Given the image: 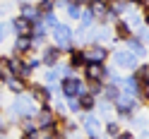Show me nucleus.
<instances>
[{"instance_id": "nucleus-1", "label": "nucleus", "mask_w": 149, "mask_h": 139, "mask_svg": "<svg viewBox=\"0 0 149 139\" xmlns=\"http://www.w3.org/2000/svg\"><path fill=\"white\" fill-rule=\"evenodd\" d=\"M12 113L17 118H31L36 115V103L31 96H17L15 103H12Z\"/></svg>"}, {"instance_id": "nucleus-2", "label": "nucleus", "mask_w": 149, "mask_h": 139, "mask_svg": "<svg viewBox=\"0 0 149 139\" xmlns=\"http://www.w3.org/2000/svg\"><path fill=\"white\" fill-rule=\"evenodd\" d=\"M63 94H65V98H77V96H82V94H87V86L82 84L79 79H74V77H65V82H63Z\"/></svg>"}, {"instance_id": "nucleus-3", "label": "nucleus", "mask_w": 149, "mask_h": 139, "mask_svg": "<svg viewBox=\"0 0 149 139\" xmlns=\"http://www.w3.org/2000/svg\"><path fill=\"white\" fill-rule=\"evenodd\" d=\"M53 39H55V46H58V48H70L72 46V31L65 24H55L53 26Z\"/></svg>"}, {"instance_id": "nucleus-4", "label": "nucleus", "mask_w": 149, "mask_h": 139, "mask_svg": "<svg viewBox=\"0 0 149 139\" xmlns=\"http://www.w3.org/2000/svg\"><path fill=\"white\" fill-rule=\"evenodd\" d=\"M106 48L104 46H91V48H87V50H82V58H84V62H89V65H101L106 60Z\"/></svg>"}, {"instance_id": "nucleus-5", "label": "nucleus", "mask_w": 149, "mask_h": 139, "mask_svg": "<svg viewBox=\"0 0 149 139\" xmlns=\"http://www.w3.org/2000/svg\"><path fill=\"white\" fill-rule=\"evenodd\" d=\"M113 60L120 65V67H125V70H132L135 65H137V58L130 50H116L113 53Z\"/></svg>"}, {"instance_id": "nucleus-6", "label": "nucleus", "mask_w": 149, "mask_h": 139, "mask_svg": "<svg viewBox=\"0 0 149 139\" xmlns=\"http://www.w3.org/2000/svg\"><path fill=\"white\" fill-rule=\"evenodd\" d=\"M12 26H15L17 36H31L34 34V24L29 19H24V17H17V19L12 22Z\"/></svg>"}, {"instance_id": "nucleus-7", "label": "nucleus", "mask_w": 149, "mask_h": 139, "mask_svg": "<svg viewBox=\"0 0 149 139\" xmlns=\"http://www.w3.org/2000/svg\"><path fill=\"white\" fill-rule=\"evenodd\" d=\"M113 103H116V108H118V113H120V115H130V113L135 110V101H132V98L118 96V98L113 101Z\"/></svg>"}, {"instance_id": "nucleus-8", "label": "nucleus", "mask_w": 149, "mask_h": 139, "mask_svg": "<svg viewBox=\"0 0 149 139\" xmlns=\"http://www.w3.org/2000/svg\"><path fill=\"white\" fill-rule=\"evenodd\" d=\"M36 127H43V129H51L55 127V118H53V110H41L39 113V120H36Z\"/></svg>"}, {"instance_id": "nucleus-9", "label": "nucleus", "mask_w": 149, "mask_h": 139, "mask_svg": "<svg viewBox=\"0 0 149 139\" xmlns=\"http://www.w3.org/2000/svg\"><path fill=\"white\" fill-rule=\"evenodd\" d=\"M82 125H84V129L89 132V137H96V134H99V120H96L94 115H84Z\"/></svg>"}, {"instance_id": "nucleus-10", "label": "nucleus", "mask_w": 149, "mask_h": 139, "mask_svg": "<svg viewBox=\"0 0 149 139\" xmlns=\"http://www.w3.org/2000/svg\"><path fill=\"white\" fill-rule=\"evenodd\" d=\"M87 77H89L91 82H101V79L106 77V72H104L101 65H87Z\"/></svg>"}, {"instance_id": "nucleus-11", "label": "nucleus", "mask_w": 149, "mask_h": 139, "mask_svg": "<svg viewBox=\"0 0 149 139\" xmlns=\"http://www.w3.org/2000/svg\"><path fill=\"white\" fill-rule=\"evenodd\" d=\"M89 12L96 15V17H104V15H108V5L101 3V0H91V10Z\"/></svg>"}, {"instance_id": "nucleus-12", "label": "nucleus", "mask_w": 149, "mask_h": 139, "mask_svg": "<svg viewBox=\"0 0 149 139\" xmlns=\"http://www.w3.org/2000/svg\"><path fill=\"white\" fill-rule=\"evenodd\" d=\"M7 89L15 91V94H22V91H24V82L12 75V77H7Z\"/></svg>"}, {"instance_id": "nucleus-13", "label": "nucleus", "mask_w": 149, "mask_h": 139, "mask_svg": "<svg viewBox=\"0 0 149 139\" xmlns=\"http://www.w3.org/2000/svg\"><path fill=\"white\" fill-rule=\"evenodd\" d=\"M29 48H31V39H29V36H19L17 43H15V50L17 53H26Z\"/></svg>"}, {"instance_id": "nucleus-14", "label": "nucleus", "mask_w": 149, "mask_h": 139, "mask_svg": "<svg viewBox=\"0 0 149 139\" xmlns=\"http://www.w3.org/2000/svg\"><path fill=\"white\" fill-rule=\"evenodd\" d=\"M77 101H79V108H82V110L94 108V96H91L89 91H87V94H82V96H77Z\"/></svg>"}, {"instance_id": "nucleus-15", "label": "nucleus", "mask_w": 149, "mask_h": 139, "mask_svg": "<svg viewBox=\"0 0 149 139\" xmlns=\"http://www.w3.org/2000/svg\"><path fill=\"white\" fill-rule=\"evenodd\" d=\"M48 96H51V91H48V89H43V86H34V96H31V98H36V101H41V103H46V101H48Z\"/></svg>"}, {"instance_id": "nucleus-16", "label": "nucleus", "mask_w": 149, "mask_h": 139, "mask_svg": "<svg viewBox=\"0 0 149 139\" xmlns=\"http://www.w3.org/2000/svg\"><path fill=\"white\" fill-rule=\"evenodd\" d=\"M127 46H130V50H132V55H144V46H142V41L127 39Z\"/></svg>"}, {"instance_id": "nucleus-17", "label": "nucleus", "mask_w": 149, "mask_h": 139, "mask_svg": "<svg viewBox=\"0 0 149 139\" xmlns=\"http://www.w3.org/2000/svg\"><path fill=\"white\" fill-rule=\"evenodd\" d=\"M0 77H12V67H10V60L7 58H0Z\"/></svg>"}, {"instance_id": "nucleus-18", "label": "nucleus", "mask_w": 149, "mask_h": 139, "mask_svg": "<svg viewBox=\"0 0 149 139\" xmlns=\"http://www.w3.org/2000/svg\"><path fill=\"white\" fill-rule=\"evenodd\" d=\"M43 62L53 67V65L58 62V50H55V48H48V50H46V55H43Z\"/></svg>"}, {"instance_id": "nucleus-19", "label": "nucleus", "mask_w": 149, "mask_h": 139, "mask_svg": "<svg viewBox=\"0 0 149 139\" xmlns=\"http://www.w3.org/2000/svg\"><path fill=\"white\" fill-rule=\"evenodd\" d=\"M123 10H125V0H111V7H108V12L120 15Z\"/></svg>"}, {"instance_id": "nucleus-20", "label": "nucleus", "mask_w": 149, "mask_h": 139, "mask_svg": "<svg viewBox=\"0 0 149 139\" xmlns=\"http://www.w3.org/2000/svg\"><path fill=\"white\" fill-rule=\"evenodd\" d=\"M24 134H26V137H36V134H39V127H36V122L26 120V122H24Z\"/></svg>"}, {"instance_id": "nucleus-21", "label": "nucleus", "mask_w": 149, "mask_h": 139, "mask_svg": "<svg viewBox=\"0 0 149 139\" xmlns=\"http://www.w3.org/2000/svg\"><path fill=\"white\" fill-rule=\"evenodd\" d=\"M68 15L72 17V19H79V5H74V3H68Z\"/></svg>"}, {"instance_id": "nucleus-22", "label": "nucleus", "mask_w": 149, "mask_h": 139, "mask_svg": "<svg viewBox=\"0 0 149 139\" xmlns=\"http://www.w3.org/2000/svg\"><path fill=\"white\" fill-rule=\"evenodd\" d=\"M104 94H106V98H108V101H116V98L120 96V91H118L116 86H106V91H104Z\"/></svg>"}, {"instance_id": "nucleus-23", "label": "nucleus", "mask_w": 149, "mask_h": 139, "mask_svg": "<svg viewBox=\"0 0 149 139\" xmlns=\"http://www.w3.org/2000/svg\"><path fill=\"white\" fill-rule=\"evenodd\" d=\"M60 79V70H48V72H46V82H58Z\"/></svg>"}, {"instance_id": "nucleus-24", "label": "nucleus", "mask_w": 149, "mask_h": 139, "mask_svg": "<svg viewBox=\"0 0 149 139\" xmlns=\"http://www.w3.org/2000/svg\"><path fill=\"white\" fill-rule=\"evenodd\" d=\"M106 132H108L111 137H118V134H120V125H116V122H108V125H106Z\"/></svg>"}, {"instance_id": "nucleus-25", "label": "nucleus", "mask_w": 149, "mask_h": 139, "mask_svg": "<svg viewBox=\"0 0 149 139\" xmlns=\"http://www.w3.org/2000/svg\"><path fill=\"white\" fill-rule=\"evenodd\" d=\"M72 53V50H70ZM82 62H84V58H82V50H74L72 53V65H82Z\"/></svg>"}, {"instance_id": "nucleus-26", "label": "nucleus", "mask_w": 149, "mask_h": 139, "mask_svg": "<svg viewBox=\"0 0 149 139\" xmlns=\"http://www.w3.org/2000/svg\"><path fill=\"white\" fill-rule=\"evenodd\" d=\"M118 34L123 36V39H130V29H127V24H118Z\"/></svg>"}, {"instance_id": "nucleus-27", "label": "nucleus", "mask_w": 149, "mask_h": 139, "mask_svg": "<svg viewBox=\"0 0 149 139\" xmlns=\"http://www.w3.org/2000/svg\"><path fill=\"white\" fill-rule=\"evenodd\" d=\"M79 17H82V24H84V26H89V24H91V19H94V15H91L89 10H87L84 15H79Z\"/></svg>"}, {"instance_id": "nucleus-28", "label": "nucleus", "mask_w": 149, "mask_h": 139, "mask_svg": "<svg viewBox=\"0 0 149 139\" xmlns=\"http://www.w3.org/2000/svg\"><path fill=\"white\" fill-rule=\"evenodd\" d=\"M68 106H70V110H82V108H79V101H77V98H68Z\"/></svg>"}, {"instance_id": "nucleus-29", "label": "nucleus", "mask_w": 149, "mask_h": 139, "mask_svg": "<svg viewBox=\"0 0 149 139\" xmlns=\"http://www.w3.org/2000/svg\"><path fill=\"white\" fill-rule=\"evenodd\" d=\"M46 24H48V26H55V24H58L55 15H46Z\"/></svg>"}, {"instance_id": "nucleus-30", "label": "nucleus", "mask_w": 149, "mask_h": 139, "mask_svg": "<svg viewBox=\"0 0 149 139\" xmlns=\"http://www.w3.org/2000/svg\"><path fill=\"white\" fill-rule=\"evenodd\" d=\"M48 7H51V0H43V3L39 5V10H48Z\"/></svg>"}, {"instance_id": "nucleus-31", "label": "nucleus", "mask_w": 149, "mask_h": 139, "mask_svg": "<svg viewBox=\"0 0 149 139\" xmlns=\"http://www.w3.org/2000/svg\"><path fill=\"white\" fill-rule=\"evenodd\" d=\"M118 139H132V134H125V132H120V134H118Z\"/></svg>"}, {"instance_id": "nucleus-32", "label": "nucleus", "mask_w": 149, "mask_h": 139, "mask_svg": "<svg viewBox=\"0 0 149 139\" xmlns=\"http://www.w3.org/2000/svg\"><path fill=\"white\" fill-rule=\"evenodd\" d=\"M5 39V26H0V41Z\"/></svg>"}]
</instances>
